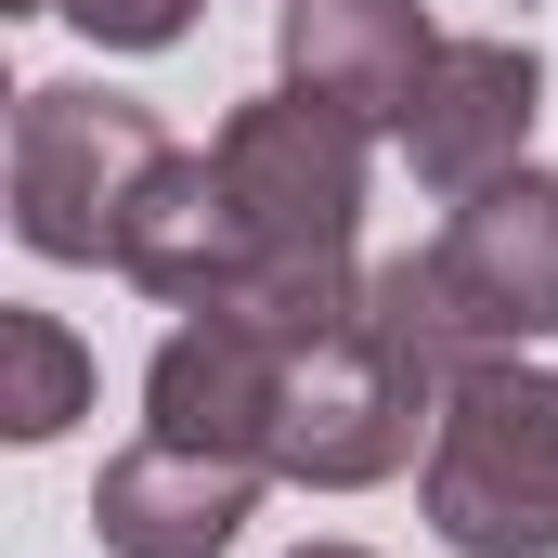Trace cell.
<instances>
[{
  "label": "cell",
  "mask_w": 558,
  "mask_h": 558,
  "mask_svg": "<svg viewBox=\"0 0 558 558\" xmlns=\"http://www.w3.org/2000/svg\"><path fill=\"white\" fill-rule=\"evenodd\" d=\"M0 13H65V0H0Z\"/></svg>",
  "instance_id": "cell-14"
},
{
  "label": "cell",
  "mask_w": 558,
  "mask_h": 558,
  "mask_svg": "<svg viewBox=\"0 0 558 558\" xmlns=\"http://www.w3.org/2000/svg\"><path fill=\"white\" fill-rule=\"evenodd\" d=\"M533 118H546L533 39H441L390 143H403V169H416L428 195H481V182L533 169Z\"/></svg>",
  "instance_id": "cell-7"
},
{
  "label": "cell",
  "mask_w": 558,
  "mask_h": 558,
  "mask_svg": "<svg viewBox=\"0 0 558 558\" xmlns=\"http://www.w3.org/2000/svg\"><path fill=\"white\" fill-rule=\"evenodd\" d=\"M182 143L156 105L131 92H92V78H39L13 92V234L39 260H78V274H118L131 247V208L156 195Z\"/></svg>",
  "instance_id": "cell-5"
},
{
  "label": "cell",
  "mask_w": 558,
  "mask_h": 558,
  "mask_svg": "<svg viewBox=\"0 0 558 558\" xmlns=\"http://www.w3.org/2000/svg\"><path fill=\"white\" fill-rule=\"evenodd\" d=\"M299 325H325V312H182L156 338V364H143V428L195 441V454L274 468V390H286V338Z\"/></svg>",
  "instance_id": "cell-6"
},
{
  "label": "cell",
  "mask_w": 558,
  "mask_h": 558,
  "mask_svg": "<svg viewBox=\"0 0 558 558\" xmlns=\"http://www.w3.org/2000/svg\"><path fill=\"white\" fill-rule=\"evenodd\" d=\"M299 558H377V546H299Z\"/></svg>",
  "instance_id": "cell-13"
},
{
  "label": "cell",
  "mask_w": 558,
  "mask_h": 558,
  "mask_svg": "<svg viewBox=\"0 0 558 558\" xmlns=\"http://www.w3.org/2000/svg\"><path fill=\"white\" fill-rule=\"evenodd\" d=\"M0 351H13V403H0V428H13L26 454L92 416V351H78L52 312H0Z\"/></svg>",
  "instance_id": "cell-11"
},
{
  "label": "cell",
  "mask_w": 558,
  "mask_h": 558,
  "mask_svg": "<svg viewBox=\"0 0 558 558\" xmlns=\"http://www.w3.org/2000/svg\"><path fill=\"white\" fill-rule=\"evenodd\" d=\"M65 26L92 52H169V39H195V0H65Z\"/></svg>",
  "instance_id": "cell-12"
},
{
  "label": "cell",
  "mask_w": 558,
  "mask_h": 558,
  "mask_svg": "<svg viewBox=\"0 0 558 558\" xmlns=\"http://www.w3.org/2000/svg\"><path fill=\"white\" fill-rule=\"evenodd\" d=\"M364 299L441 377L494 364V351H546L558 338V169H507V182L454 195V221L403 260H377Z\"/></svg>",
  "instance_id": "cell-2"
},
{
  "label": "cell",
  "mask_w": 558,
  "mask_h": 558,
  "mask_svg": "<svg viewBox=\"0 0 558 558\" xmlns=\"http://www.w3.org/2000/svg\"><path fill=\"white\" fill-rule=\"evenodd\" d=\"M208 169L247 221V299L221 312H338L364 299L351 234H364V182H377V131L312 105V92H260L208 131Z\"/></svg>",
  "instance_id": "cell-1"
},
{
  "label": "cell",
  "mask_w": 558,
  "mask_h": 558,
  "mask_svg": "<svg viewBox=\"0 0 558 558\" xmlns=\"http://www.w3.org/2000/svg\"><path fill=\"white\" fill-rule=\"evenodd\" d=\"M118 274H131L143 299H169V312H221V299H247V221H234V195H221L208 156H169V169H156V195L131 208Z\"/></svg>",
  "instance_id": "cell-10"
},
{
  "label": "cell",
  "mask_w": 558,
  "mask_h": 558,
  "mask_svg": "<svg viewBox=\"0 0 558 558\" xmlns=\"http://www.w3.org/2000/svg\"><path fill=\"white\" fill-rule=\"evenodd\" d=\"M260 481L274 468H247V454H195V441L143 428L131 454L92 481V533H105V558H221L260 520Z\"/></svg>",
  "instance_id": "cell-8"
},
{
  "label": "cell",
  "mask_w": 558,
  "mask_h": 558,
  "mask_svg": "<svg viewBox=\"0 0 558 558\" xmlns=\"http://www.w3.org/2000/svg\"><path fill=\"white\" fill-rule=\"evenodd\" d=\"M274 52H286V92H312V105H338L364 131H403L441 26H428L416 0H286Z\"/></svg>",
  "instance_id": "cell-9"
},
{
  "label": "cell",
  "mask_w": 558,
  "mask_h": 558,
  "mask_svg": "<svg viewBox=\"0 0 558 558\" xmlns=\"http://www.w3.org/2000/svg\"><path fill=\"white\" fill-rule=\"evenodd\" d=\"M416 507L454 558H558V377L546 364L494 351V364L441 377Z\"/></svg>",
  "instance_id": "cell-3"
},
{
  "label": "cell",
  "mask_w": 558,
  "mask_h": 558,
  "mask_svg": "<svg viewBox=\"0 0 558 558\" xmlns=\"http://www.w3.org/2000/svg\"><path fill=\"white\" fill-rule=\"evenodd\" d=\"M428 428H441V364L377 325V299H351V312L286 338L274 481H299V494H377L390 468H416Z\"/></svg>",
  "instance_id": "cell-4"
}]
</instances>
